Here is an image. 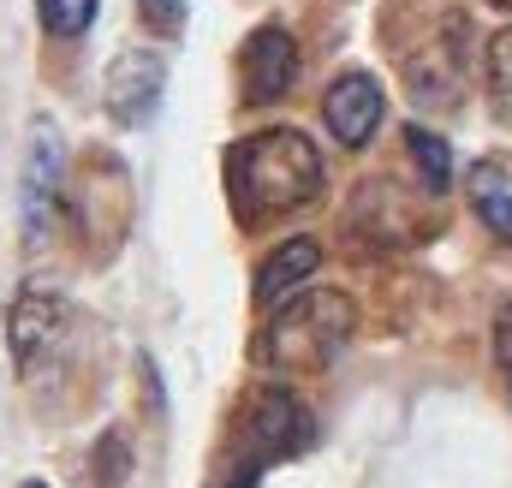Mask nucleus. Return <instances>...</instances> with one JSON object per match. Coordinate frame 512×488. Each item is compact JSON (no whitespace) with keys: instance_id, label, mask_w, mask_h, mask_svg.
Here are the masks:
<instances>
[{"instance_id":"obj_12","label":"nucleus","mask_w":512,"mask_h":488,"mask_svg":"<svg viewBox=\"0 0 512 488\" xmlns=\"http://www.w3.org/2000/svg\"><path fill=\"white\" fill-rule=\"evenodd\" d=\"M483 84H489V102L512 114V24H501L483 48Z\"/></svg>"},{"instance_id":"obj_9","label":"nucleus","mask_w":512,"mask_h":488,"mask_svg":"<svg viewBox=\"0 0 512 488\" xmlns=\"http://www.w3.org/2000/svg\"><path fill=\"white\" fill-rule=\"evenodd\" d=\"M316 268H322V244H316V239L274 244V250L262 256V268H256V310H274L280 298H292Z\"/></svg>"},{"instance_id":"obj_18","label":"nucleus","mask_w":512,"mask_h":488,"mask_svg":"<svg viewBox=\"0 0 512 488\" xmlns=\"http://www.w3.org/2000/svg\"><path fill=\"white\" fill-rule=\"evenodd\" d=\"M24 488H48V483H24Z\"/></svg>"},{"instance_id":"obj_7","label":"nucleus","mask_w":512,"mask_h":488,"mask_svg":"<svg viewBox=\"0 0 512 488\" xmlns=\"http://www.w3.org/2000/svg\"><path fill=\"white\" fill-rule=\"evenodd\" d=\"M382 114H387V96L370 72H340L328 84V96H322V120H328L340 149H364L382 131Z\"/></svg>"},{"instance_id":"obj_3","label":"nucleus","mask_w":512,"mask_h":488,"mask_svg":"<svg viewBox=\"0 0 512 488\" xmlns=\"http://www.w3.org/2000/svg\"><path fill=\"white\" fill-rule=\"evenodd\" d=\"M310 447H316V417L304 411V399H292L286 387H262V393H251V405L239 417V459H233L227 488H256L268 465L298 459Z\"/></svg>"},{"instance_id":"obj_2","label":"nucleus","mask_w":512,"mask_h":488,"mask_svg":"<svg viewBox=\"0 0 512 488\" xmlns=\"http://www.w3.org/2000/svg\"><path fill=\"white\" fill-rule=\"evenodd\" d=\"M358 328V304L346 292H292L274 304L268 328L256 334V364L274 375H322L346 352Z\"/></svg>"},{"instance_id":"obj_4","label":"nucleus","mask_w":512,"mask_h":488,"mask_svg":"<svg viewBox=\"0 0 512 488\" xmlns=\"http://www.w3.org/2000/svg\"><path fill=\"white\" fill-rule=\"evenodd\" d=\"M66 328H72V310L60 292L48 286H24L12 298V316H6V340H12V364L18 375H36L60 346H66Z\"/></svg>"},{"instance_id":"obj_11","label":"nucleus","mask_w":512,"mask_h":488,"mask_svg":"<svg viewBox=\"0 0 512 488\" xmlns=\"http://www.w3.org/2000/svg\"><path fill=\"white\" fill-rule=\"evenodd\" d=\"M405 149H411V161H417L423 185L441 197V191L453 185V149H447V137H435L429 125H405Z\"/></svg>"},{"instance_id":"obj_5","label":"nucleus","mask_w":512,"mask_h":488,"mask_svg":"<svg viewBox=\"0 0 512 488\" xmlns=\"http://www.w3.org/2000/svg\"><path fill=\"white\" fill-rule=\"evenodd\" d=\"M239 84H245V102L268 108L280 96H292L298 84V42L286 24H256L239 48Z\"/></svg>"},{"instance_id":"obj_8","label":"nucleus","mask_w":512,"mask_h":488,"mask_svg":"<svg viewBox=\"0 0 512 488\" xmlns=\"http://www.w3.org/2000/svg\"><path fill=\"white\" fill-rule=\"evenodd\" d=\"M66 149H60V131L42 125L30 137V161H24V239L42 244L54 227V209H60V179H66Z\"/></svg>"},{"instance_id":"obj_16","label":"nucleus","mask_w":512,"mask_h":488,"mask_svg":"<svg viewBox=\"0 0 512 488\" xmlns=\"http://www.w3.org/2000/svg\"><path fill=\"white\" fill-rule=\"evenodd\" d=\"M495 364H501V375H507V387H512V304L495 310Z\"/></svg>"},{"instance_id":"obj_17","label":"nucleus","mask_w":512,"mask_h":488,"mask_svg":"<svg viewBox=\"0 0 512 488\" xmlns=\"http://www.w3.org/2000/svg\"><path fill=\"white\" fill-rule=\"evenodd\" d=\"M489 6H501V12H512V0H489Z\"/></svg>"},{"instance_id":"obj_1","label":"nucleus","mask_w":512,"mask_h":488,"mask_svg":"<svg viewBox=\"0 0 512 488\" xmlns=\"http://www.w3.org/2000/svg\"><path fill=\"white\" fill-rule=\"evenodd\" d=\"M322 149L298 125H268L227 149V197L245 227H262L274 215H292L322 197Z\"/></svg>"},{"instance_id":"obj_6","label":"nucleus","mask_w":512,"mask_h":488,"mask_svg":"<svg viewBox=\"0 0 512 488\" xmlns=\"http://www.w3.org/2000/svg\"><path fill=\"white\" fill-rule=\"evenodd\" d=\"M161 90H167V60L149 48H126L102 78V108L120 125H149L161 108Z\"/></svg>"},{"instance_id":"obj_15","label":"nucleus","mask_w":512,"mask_h":488,"mask_svg":"<svg viewBox=\"0 0 512 488\" xmlns=\"http://www.w3.org/2000/svg\"><path fill=\"white\" fill-rule=\"evenodd\" d=\"M96 465H102V483L96 488H120L131 471V453H126V435H102V447H96Z\"/></svg>"},{"instance_id":"obj_10","label":"nucleus","mask_w":512,"mask_h":488,"mask_svg":"<svg viewBox=\"0 0 512 488\" xmlns=\"http://www.w3.org/2000/svg\"><path fill=\"white\" fill-rule=\"evenodd\" d=\"M465 191H471L477 221H483L501 244H512V167L507 161H477L471 179H465Z\"/></svg>"},{"instance_id":"obj_13","label":"nucleus","mask_w":512,"mask_h":488,"mask_svg":"<svg viewBox=\"0 0 512 488\" xmlns=\"http://www.w3.org/2000/svg\"><path fill=\"white\" fill-rule=\"evenodd\" d=\"M96 6H102V0H36V18H42L48 36L78 42V36L96 24Z\"/></svg>"},{"instance_id":"obj_14","label":"nucleus","mask_w":512,"mask_h":488,"mask_svg":"<svg viewBox=\"0 0 512 488\" xmlns=\"http://www.w3.org/2000/svg\"><path fill=\"white\" fill-rule=\"evenodd\" d=\"M185 6H191V0H137V12H143V24H149L155 36H179V30H185Z\"/></svg>"}]
</instances>
